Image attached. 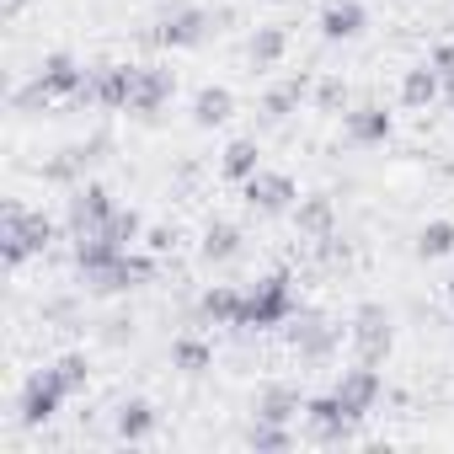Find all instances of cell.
I'll return each mask as SVG.
<instances>
[{
  "mask_svg": "<svg viewBox=\"0 0 454 454\" xmlns=\"http://www.w3.org/2000/svg\"><path fill=\"white\" fill-rule=\"evenodd\" d=\"M49 241H54V219L49 214H33L22 203H6V214H0V257H6V268H22Z\"/></svg>",
  "mask_w": 454,
  "mask_h": 454,
  "instance_id": "6da1fadb",
  "label": "cell"
},
{
  "mask_svg": "<svg viewBox=\"0 0 454 454\" xmlns=\"http://www.w3.org/2000/svg\"><path fill=\"white\" fill-rule=\"evenodd\" d=\"M294 289H289V273H268L262 284L247 289V321L241 332H273V326H289L294 316Z\"/></svg>",
  "mask_w": 454,
  "mask_h": 454,
  "instance_id": "7a4b0ae2",
  "label": "cell"
},
{
  "mask_svg": "<svg viewBox=\"0 0 454 454\" xmlns=\"http://www.w3.org/2000/svg\"><path fill=\"white\" fill-rule=\"evenodd\" d=\"M86 75L91 70H81L70 54H54V59H43V70H38V81L17 97V107H49V102H70V97H86Z\"/></svg>",
  "mask_w": 454,
  "mask_h": 454,
  "instance_id": "3957f363",
  "label": "cell"
},
{
  "mask_svg": "<svg viewBox=\"0 0 454 454\" xmlns=\"http://www.w3.org/2000/svg\"><path fill=\"white\" fill-rule=\"evenodd\" d=\"M353 348H358V364H385L390 348H395V332H390V310L385 305H358L353 310V326H348Z\"/></svg>",
  "mask_w": 454,
  "mask_h": 454,
  "instance_id": "277c9868",
  "label": "cell"
},
{
  "mask_svg": "<svg viewBox=\"0 0 454 454\" xmlns=\"http://www.w3.org/2000/svg\"><path fill=\"white\" fill-rule=\"evenodd\" d=\"M337 342H342V326H332L326 316H316V310L289 316V348L300 353V364H326L337 353Z\"/></svg>",
  "mask_w": 454,
  "mask_h": 454,
  "instance_id": "5b68a950",
  "label": "cell"
},
{
  "mask_svg": "<svg viewBox=\"0 0 454 454\" xmlns=\"http://www.w3.org/2000/svg\"><path fill=\"white\" fill-rule=\"evenodd\" d=\"M241 192H247V203L257 208V214H284V208H294L300 203V187H294V176L289 171H257V176H247L241 182Z\"/></svg>",
  "mask_w": 454,
  "mask_h": 454,
  "instance_id": "8992f818",
  "label": "cell"
},
{
  "mask_svg": "<svg viewBox=\"0 0 454 454\" xmlns=\"http://www.w3.org/2000/svg\"><path fill=\"white\" fill-rule=\"evenodd\" d=\"M332 390H337V401L348 406V417H353V422H364V417L380 406V395H385V385H380V369H374V364L342 369V380H337Z\"/></svg>",
  "mask_w": 454,
  "mask_h": 454,
  "instance_id": "52a82bcc",
  "label": "cell"
},
{
  "mask_svg": "<svg viewBox=\"0 0 454 454\" xmlns=\"http://www.w3.org/2000/svg\"><path fill=\"white\" fill-rule=\"evenodd\" d=\"M300 417H305V427H310V438H316V443H342V438H353V417H348V406L337 401V390L310 395Z\"/></svg>",
  "mask_w": 454,
  "mask_h": 454,
  "instance_id": "ba28073f",
  "label": "cell"
},
{
  "mask_svg": "<svg viewBox=\"0 0 454 454\" xmlns=\"http://www.w3.org/2000/svg\"><path fill=\"white\" fill-rule=\"evenodd\" d=\"M171 91H176V75H171L166 65H134V91H129V113L150 118V113H160V107L171 102Z\"/></svg>",
  "mask_w": 454,
  "mask_h": 454,
  "instance_id": "9c48e42d",
  "label": "cell"
},
{
  "mask_svg": "<svg viewBox=\"0 0 454 454\" xmlns=\"http://www.w3.org/2000/svg\"><path fill=\"white\" fill-rule=\"evenodd\" d=\"M123 257H129V247H118L107 231H86V236H75V268H81L86 284L102 278V273H113Z\"/></svg>",
  "mask_w": 454,
  "mask_h": 454,
  "instance_id": "30bf717a",
  "label": "cell"
},
{
  "mask_svg": "<svg viewBox=\"0 0 454 454\" xmlns=\"http://www.w3.org/2000/svg\"><path fill=\"white\" fill-rule=\"evenodd\" d=\"M70 395L59 390V380L49 374V369H38L27 385H22V422L27 427H43V422H54L59 417V406H65Z\"/></svg>",
  "mask_w": 454,
  "mask_h": 454,
  "instance_id": "8fae6325",
  "label": "cell"
},
{
  "mask_svg": "<svg viewBox=\"0 0 454 454\" xmlns=\"http://www.w3.org/2000/svg\"><path fill=\"white\" fill-rule=\"evenodd\" d=\"M118 208H113V198H107V187H97V182H81L75 192H70V236H86V231H102V224L113 219Z\"/></svg>",
  "mask_w": 454,
  "mask_h": 454,
  "instance_id": "7c38bea8",
  "label": "cell"
},
{
  "mask_svg": "<svg viewBox=\"0 0 454 454\" xmlns=\"http://www.w3.org/2000/svg\"><path fill=\"white\" fill-rule=\"evenodd\" d=\"M208 27H214V17H208V12L182 6V12H171V17L155 27V43H160V49H198V43L208 38Z\"/></svg>",
  "mask_w": 454,
  "mask_h": 454,
  "instance_id": "4fadbf2b",
  "label": "cell"
},
{
  "mask_svg": "<svg viewBox=\"0 0 454 454\" xmlns=\"http://www.w3.org/2000/svg\"><path fill=\"white\" fill-rule=\"evenodd\" d=\"M129 91H134V65H97L86 75V102L97 107H129Z\"/></svg>",
  "mask_w": 454,
  "mask_h": 454,
  "instance_id": "5bb4252c",
  "label": "cell"
},
{
  "mask_svg": "<svg viewBox=\"0 0 454 454\" xmlns=\"http://www.w3.org/2000/svg\"><path fill=\"white\" fill-rule=\"evenodd\" d=\"M155 427H160V411H155L145 395H134V401H123V406L113 411V433H118L123 443H145Z\"/></svg>",
  "mask_w": 454,
  "mask_h": 454,
  "instance_id": "9a60e30c",
  "label": "cell"
},
{
  "mask_svg": "<svg viewBox=\"0 0 454 454\" xmlns=\"http://www.w3.org/2000/svg\"><path fill=\"white\" fill-rule=\"evenodd\" d=\"M198 310H203V321H214V326H241V321H247V294L231 289V284H214V289L198 300Z\"/></svg>",
  "mask_w": 454,
  "mask_h": 454,
  "instance_id": "2e32d148",
  "label": "cell"
},
{
  "mask_svg": "<svg viewBox=\"0 0 454 454\" xmlns=\"http://www.w3.org/2000/svg\"><path fill=\"white\" fill-rule=\"evenodd\" d=\"M294 224H300V236H310V241H332V224H337L332 198H326V192L300 198V203H294Z\"/></svg>",
  "mask_w": 454,
  "mask_h": 454,
  "instance_id": "e0dca14e",
  "label": "cell"
},
{
  "mask_svg": "<svg viewBox=\"0 0 454 454\" xmlns=\"http://www.w3.org/2000/svg\"><path fill=\"white\" fill-rule=\"evenodd\" d=\"M150 278H155V262H150V257H134V252H129V257H123V262H118L113 273L91 278V289H97V294H129V289H139V284H150Z\"/></svg>",
  "mask_w": 454,
  "mask_h": 454,
  "instance_id": "ac0fdd59",
  "label": "cell"
},
{
  "mask_svg": "<svg viewBox=\"0 0 454 454\" xmlns=\"http://www.w3.org/2000/svg\"><path fill=\"white\" fill-rule=\"evenodd\" d=\"M364 6H358V0H332V6L321 12V38L326 43H348V38H358L364 33Z\"/></svg>",
  "mask_w": 454,
  "mask_h": 454,
  "instance_id": "d6986e66",
  "label": "cell"
},
{
  "mask_svg": "<svg viewBox=\"0 0 454 454\" xmlns=\"http://www.w3.org/2000/svg\"><path fill=\"white\" fill-rule=\"evenodd\" d=\"M348 139H353V145H385V139H390V113L374 107V102L353 107V113H348Z\"/></svg>",
  "mask_w": 454,
  "mask_h": 454,
  "instance_id": "ffe728a7",
  "label": "cell"
},
{
  "mask_svg": "<svg viewBox=\"0 0 454 454\" xmlns=\"http://www.w3.org/2000/svg\"><path fill=\"white\" fill-rule=\"evenodd\" d=\"M231 113H236V97L224 91V86H203V91L192 97V123H198V129H219V123H231Z\"/></svg>",
  "mask_w": 454,
  "mask_h": 454,
  "instance_id": "44dd1931",
  "label": "cell"
},
{
  "mask_svg": "<svg viewBox=\"0 0 454 454\" xmlns=\"http://www.w3.org/2000/svg\"><path fill=\"white\" fill-rule=\"evenodd\" d=\"M438 91H443V75H438L433 65H411V70L401 75V102H406V107H433Z\"/></svg>",
  "mask_w": 454,
  "mask_h": 454,
  "instance_id": "7402d4cb",
  "label": "cell"
},
{
  "mask_svg": "<svg viewBox=\"0 0 454 454\" xmlns=\"http://www.w3.org/2000/svg\"><path fill=\"white\" fill-rule=\"evenodd\" d=\"M219 171L231 176V182L257 176V171H262V150H257V139H231V145H224V155H219Z\"/></svg>",
  "mask_w": 454,
  "mask_h": 454,
  "instance_id": "603a6c76",
  "label": "cell"
},
{
  "mask_svg": "<svg viewBox=\"0 0 454 454\" xmlns=\"http://www.w3.org/2000/svg\"><path fill=\"white\" fill-rule=\"evenodd\" d=\"M294 411H305V395L294 385H268L257 395V417H268V422H294Z\"/></svg>",
  "mask_w": 454,
  "mask_h": 454,
  "instance_id": "cb8c5ba5",
  "label": "cell"
},
{
  "mask_svg": "<svg viewBox=\"0 0 454 454\" xmlns=\"http://www.w3.org/2000/svg\"><path fill=\"white\" fill-rule=\"evenodd\" d=\"M417 257L422 262H438V257H454V219H427L417 231Z\"/></svg>",
  "mask_w": 454,
  "mask_h": 454,
  "instance_id": "d4e9b609",
  "label": "cell"
},
{
  "mask_svg": "<svg viewBox=\"0 0 454 454\" xmlns=\"http://www.w3.org/2000/svg\"><path fill=\"white\" fill-rule=\"evenodd\" d=\"M236 252H241V231L231 219H214L203 231V262H231Z\"/></svg>",
  "mask_w": 454,
  "mask_h": 454,
  "instance_id": "484cf974",
  "label": "cell"
},
{
  "mask_svg": "<svg viewBox=\"0 0 454 454\" xmlns=\"http://www.w3.org/2000/svg\"><path fill=\"white\" fill-rule=\"evenodd\" d=\"M171 369H182V374H208V369H214V348H208L203 337H176V342H171Z\"/></svg>",
  "mask_w": 454,
  "mask_h": 454,
  "instance_id": "4316f807",
  "label": "cell"
},
{
  "mask_svg": "<svg viewBox=\"0 0 454 454\" xmlns=\"http://www.w3.org/2000/svg\"><path fill=\"white\" fill-rule=\"evenodd\" d=\"M284 54H289V27H257L252 33V65L257 70H273Z\"/></svg>",
  "mask_w": 454,
  "mask_h": 454,
  "instance_id": "83f0119b",
  "label": "cell"
},
{
  "mask_svg": "<svg viewBox=\"0 0 454 454\" xmlns=\"http://www.w3.org/2000/svg\"><path fill=\"white\" fill-rule=\"evenodd\" d=\"M247 443H252L257 454H284V449H294V433H289V422H268V417H257V422L247 427Z\"/></svg>",
  "mask_w": 454,
  "mask_h": 454,
  "instance_id": "f1b7e54d",
  "label": "cell"
},
{
  "mask_svg": "<svg viewBox=\"0 0 454 454\" xmlns=\"http://www.w3.org/2000/svg\"><path fill=\"white\" fill-rule=\"evenodd\" d=\"M305 86H310V81H284V86H273V91L262 97V113H268L273 123H284L289 113H300V102H305Z\"/></svg>",
  "mask_w": 454,
  "mask_h": 454,
  "instance_id": "f546056e",
  "label": "cell"
},
{
  "mask_svg": "<svg viewBox=\"0 0 454 454\" xmlns=\"http://www.w3.org/2000/svg\"><path fill=\"white\" fill-rule=\"evenodd\" d=\"M49 374L59 380V390H65V395H81V390H86V380H91V364H86L81 353H65L59 364H49Z\"/></svg>",
  "mask_w": 454,
  "mask_h": 454,
  "instance_id": "4dcf8cb0",
  "label": "cell"
},
{
  "mask_svg": "<svg viewBox=\"0 0 454 454\" xmlns=\"http://www.w3.org/2000/svg\"><path fill=\"white\" fill-rule=\"evenodd\" d=\"M102 231H107V236H113L118 247H129V252H134V241L145 236V219H139L134 208H118V214H113V219L102 224Z\"/></svg>",
  "mask_w": 454,
  "mask_h": 454,
  "instance_id": "1f68e13d",
  "label": "cell"
},
{
  "mask_svg": "<svg viewBox=\"0 0 454 454\" xmlns=\"http://www.w3.org/2000/svg\"><path fill=\"white\" fill-rule=\"evenodd\" d=\"M316 107H321V113H342V107H348V86H342L337 75L316 81Z\"/></svg>",
  "mask_w": 454,
  "mask_h": 454,
  "instance_id": "d6a6232c",
  "label": "cell"
},
{
  "mask_svg": "<svg viewBox=\"0 0 454 454\" xmlns=\"http://www.w3.org/2000/svg\"><path fill=\"white\" fill-rule=\"evenodd\" d=\"M171 241H176V231H171V224H155V231L145 236V247H150V252H171Z\"/></svg>",
  "mask_w": 454,
  "mask_h": 454,
  "instance_id": "836d02e7",
  "label": "cell"
},
{
  "mask_svg": "<svg viewBox=\"0 0 454 454\" xmlns=\"http://www.w3.org/2000/svg\"><path fill=\"white\" fill-rule=\"evenodd\" d=\"M427 65H433V70H438V75H443V70H454V43H443V49H438V54H433V59H427Z\"/></svg>",
  "mask_w": 454,
  "mask_h": 454,
  "instance_id": "e575fe53",
  "label": "cell"
},
{
  "mask_svg": "<svg viewBox=\"0 0 454 454\" xmlns=\"http://www.w3.org/2000/svg\"><path fill=\"white\" fill-rule=\"evenodd\" d=\"M443 97H449V107H454V70H443Z\"/></svg>",
  "mask_w": 454,
  "mask_h": 454,
  "instance_id": "d590c367",
  "label": "cell"
},
{
  "mask_svg": "<svg viewBox=\"0 0 454 454\" xmlns=\"http://www.w3.org/2000/svg\"><path fill=\"white\" fill-rule=\"evenodd\" d=\"M443 294H449V300H454V268H449V284H443Z\"/></svg>",
  "mask_w": 454,
  "mask_h": 454,
  "instance_id": "8d00e7d4",
  "label": "cell"
},
{
  "mask_svg": "<svg viewBox=\"0 0 454 454\" xmlns=\"http://www.w3.org/2000/svg\"><path fill=\"white\" fill-rule=\"evenodd\" d=\"M273 6H284V0H273Z\"/></svg>",
  "mask_w": 454,
  "mask_h": 454,
  "instance_id": "74e56055",
  "label": "cell"
}]
</instances>
